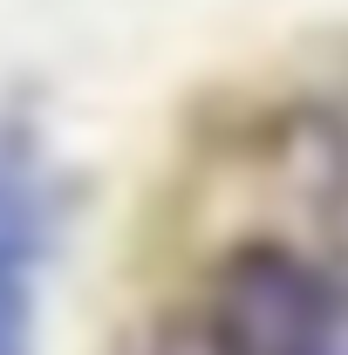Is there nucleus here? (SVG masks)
I'll use <instances>...</instances> for the list:
<instances>
[{
	"instance_id": "obj_1",
	"label": "nucleus",
	"mask_w": 348,
	"mask_h": 355,
	"mask_svg": "<svg viewBox=\"0 0 348 355\" xmlns=\"http://www.w3.org/2000/svg\"><path fill=\"white\" fill-rule=\"evenodd\" d=\"M205 355H342L348 294L328 266L287 239H239L205 280Z\"/></svg>"
},
{
	"instance_id": "obj_2",
	"label": "nucleus",
	"mask_w": 348,
	"mask_h": 355,
	"mask_svg": "<svg viewBox=\"0 0 348 355\" xmlns=\"http://www.w3.org/2000/svg\"><path fill=\"white\" fill-rule=\"evenodd\" d=\"M55 239V171L35 103H0V355H42V273Z\"/></svg>"
}]
</instances>
